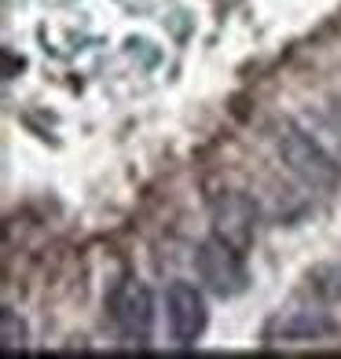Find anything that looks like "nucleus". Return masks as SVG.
<instances>
[{"label": "nucleus", "mask_w": 341, "mask_h": 359, "mask_svg": "<svg viewBox=\"0 0 341 359\" xmlns=\"http://www.w3.org/2000/svg\"><path fill=\"white\" fill-rule=\"evenodd\" d=\"M275 151H279L283 165L294 172L301 184H308L312 191H334L341 184V165L330 158V151L323 147L308 128H301L297 121H279L275 125Z\"/></svg>", "instance_id": "1"}, {"label": "nucleus", "mask_w": 341, "mask_h": 359, "mask_svg": "<svg viewBox=\"0 0 341 359\" xmlns=\"http://www.w3.org/2000/svg\"><path fill=\"white\" fill-rule=\"evenodd\" d=\"M194 271L206 283L209 293L217 297H239L246 290V268H242V253H235L232 246H224L220 238L209 235L199 250H194Z\"/></svg>", "instance_id": "2"}, {"label": "nucleus", "mask_w": 341, "mask_h": 359, "mask_svg": "<svg viewBox=\"0 0 341 359\" xmlns=\"http://www.w3.org/2000/svg\"><path fill=\"white\" fill-rule=\"evenodd\" d=\"M114 326L128 345H151L154 337V297L143 279H125L114 293Z\"/></svg>", "instance_id": "3"}, {"label": "nucleus", "mask_w": 341, "mask_h": 359, "mask_svg": "<svg viewBox=\"0 0 341 359\" xmlns=\"http://www.w3.org/2000/svg\"><path fill=\"white\" fill-rule=\"evenodd\" d=\"M166 323H169V337L180 348H194L209 326V312H206V297L191 283L176 279L166 290Z\"/></svg>", "instance_id": "4"}, {"label": "nucleus", "mask_w": 341, "mask_h": 359, "mask_svg": "<svg viewBox=\"0 0 341 359\" xmlns=\"http://www.w3.org/2000/svg\"><path fill=\"white\" fill-rule=\"evenodd\" d=\"M213 238H220L224 246H232L235 253H250L257 238V209L246 194L227 191L224 198L213 205Z\"/></svg>", "instance_id": "5"}, {"label": "nucleus", "mask_w": 341, "mask_h": 359, "mask_svg": "<svg viewBox=\"0 0 341 359\" xmlns=\"http://www.w3.org/2000/svg\"><path fill=\"white\" fill-rule=\"evenodd\" d=\"M334 334V319L327 312H316V308H301V312H286L275 323V337L283 341H316Z\"/></svg>", "instance_id": "6"}, {"label": "nucleus", "mask_w": 341, "mask_h": 359, "mask_svg": "<svg viewBox=\"0 0 341 359\" xmlns=\"http://www.w3.org/2000/svg\"><path fill=\"white\" fill-rule=\"evenodd\" d=\"M0 337H4V352L11 355V352H22L26 348V323H22V316L15 312V308H4L0 312Z\"/></svg>", "instance_id": "7"}]
</instances>
